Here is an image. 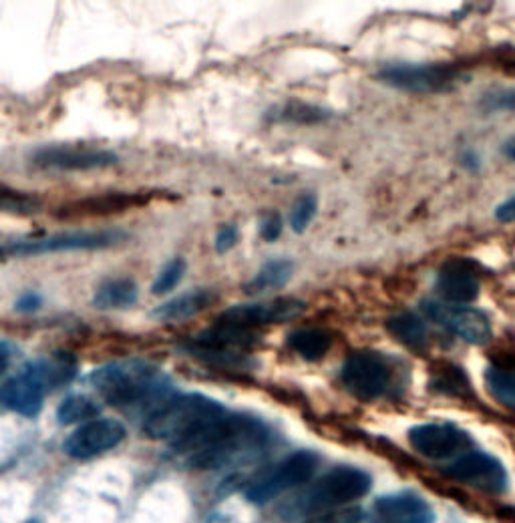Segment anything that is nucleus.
Listing matches in <instances>:
<instances>
[{"instance_id": "obj_32", "label": "nucleus", "mask_w": 515, "mask_h": 523, "mask_svg": "<svg viewBox=\"0 0 515 523\" xmlns=\"http://www.w3.org/2000/svg\"><path fill=\"white\" fill-rule=\"evenodd\" d=\"M0 208L7 214H17V216H31L41 212V202L35 196L3 188V196H0Z\"/></svg>"}, {"instance_id": "obj_11", "label": "nucleus", "mask_w": 515, "mask_h": 523, "mask_svg": "<svg viewBox=\"0 0 515 523\" xmlns=\"http://www.w3.org/2000/svg\"><path fill=\"white\" fill-rule=\"evenodd\" d=\"M306 302L300 298H276L252 304H240L224 310L216 322L254 330L268 324H284L306 312Z\"/></svg>"}, {"instance_id": "obj_13", "label": "nucleus", "mask_w": 515, "mask_h": 523, "mask_svg": "<svg viewBox=\"0 0 515 523\" xmlns=\"http://www.w3.org/2000/svg\"><path fill=\"white\" fill-rule=\"evenodd\" d=\"M445 475L487 493H503L507 489V471L503 463L481 451H469L457 457L445 467Z\"/></svg>"}, {"instance_id": "obj_24", "label": "nucleus", "mask_w": 515, "mask_h": 523, "mask_svg": "<svg viewBox=\"0 0 515 523\" xmlns=\"http://www.w3.org/2000/svg\"><path fill=\"white\" fill-rule=\"evenodd\" d=\"M330 117H332L330 109L304 101H286L268 111V119L272 123H284V125H316L328 121Z\"/></svg>"}, {"instance_id": "obj_31", "label": "nucleus", "mask_w": 515, "mask_h": 523, "mask_svg": "<svg viewBox=\"0 0 515 523\" xmlns=\"http://www.w3.org/2000/svg\"><path fill=\"white\" fill-rule=\"evenodd\" d=\"M186 270H188V264L184 258H171L157 274V278L153 280V286H151V292L155 296H163L167 292L174 290L182 278L186 276Z\"/></svg>"}, {"instance_id": "obj_22", "label": "nucleus", "mask_w": 515, "mask_h": 523, "mask_svg": "<svg viewBox=\"0 0 515 523\" xmlns=\"http://www.w3.org/2000/svg\"><path fill=\"white\" fill-rule=\"evenodd\" d=\"M286 344L300 359L316 363L328 355L334 334L326 328H296L286 336Z\"/></svg>"}, {"instance_id": "obj_16", "label": "nucleus", "mask_w": 515, "mask_h": 523, "mask_svg": "<svg viewBox=\"0 0 515 523\" xmlns=\"http://www.w3.org/2000/svg\"><path fill=\"white\" fill-rule=\"evenodd\" d=\"M45 393L47 389L43 383L23 369L19 375L5 379L3 387H0V401L7 409L23 417H37L43 409Z\"/></svg>"}, {"instance_id": "obj_26", "label": "nucleus", "mask_w": 515, "mask_h": 523, "mask_svg": "<svg viewBox=\"0 0 515 523\" xmlns=\"http://www.w3.org/2000/svg\"><path fill=\"white\" fill-rule=\"evenodd\" d=\"M186 353L196 357L198 361L222 369V371H248L256 367V361L242 351H220V348H204L196 344H188Z\"/></svg>"}, {"instance_id": "obj_5", "label": "nucleus", "mask_w": 515, "mask_h": 523, "mask_svg": "<svg viewBox=\"0 0 515 523\" xmlns=\"http://www.w3.org/2000/svg\"><path fill=\"white\" fill-rule=\"evenodd\" d=\"M377 79L407 93H445L457 89L469 77L455 65L393 63L385 65L377 73Z\"/></svg>"}, {"instance_id": "obj_6", "label": "nucleus", "mask_w": 515, "mask_h": 523, "mask_svg": "<svg viewBox=\"0 0 515 523\" xmlns=\"http://www.w3.org/2000/svg\"><path fill=\"white\" fill-rule=\"evenodd\" d=\"M371 489L369 473L355 467H336L320 477L300 501L302 513H322L330 507H340L357 501Z\"/></svg>"}, {"instance_id": "obj_38", "label": "nucleus", "mask_w": 515, "mask_h": 523, "mask_svg": "<svg viewBox=\"0 0 515 523\" xmlns=\"http://www.w3.org/2000/svg\"><path fill=\"white\" fill-rule=\"evenodd\" d=\"M43 306V296L39 294V292H25L19 300H17V304H15V310H19V312H25V314H31V312H37L39 308Z\"/></svg>"}, {"instance_id": "obj_29", "label": "nucleus", "mask_w": 515, "mask_h": 523, "mask_svg": "<svg viewBox=\"0 0 515 523\" xmlns=\"http://www.w3.org/2000/svg\"><path fill=\"white\" fill-rule=\"evenodd\" d=\"M101 407L87 395H69L57 409V421L61 425H77L95 421Z\"/></svg>"}, {"instance_id": "obj_4", "label": "nucleus", "mask_w": 515, "mask_h": 523, "mask_svg": "<svg viewBox=\"0 0 515 523\" xmlns=\"http://www.w3.org/2000/svg\"><path fill=\"white\" fill-rule=\"evenodd\" d=\"M129 240L123 230H79V232H63L51 234L45 238H21L7 240L3 244L5 258H29V256H47L59 252H91V250H107L121 246Z\"/></svg>"}, {"instance_id": "obj_12", "label": "nucleus", "mask_w": 515, "mask_h": 523, "mask_svg": "<svg viewBox=\"0 0 515 523\" xmlns=\"http://www.w3.org/2000/svg\"><path fill=\"white\" fill-rule=\"evenodd\" d=\"M409 443L427 459H451L469 453L473 439L453 423H423L409 431Z\"/></svg>"}, {"instance_id": "obj_28", "label": "nucleus", "mask_w": 515, "mask_h": 523, "mask_svg": "<svg viewBox=\"0 0 515 523\" xmlns=\"http://www.w3.org/2000/svg\"><path fill=\"white\" fill-rule=\"evenodd\" d=\"M485 385L489 395L505 409L515 411V369L491 365L485 371Z\"/></svg>"}, {"instance_id": "obj_9", "label": "nucleus", "mask_w": 515, "mask_h": 523, "mask_svg": "<svg viewBox=\"0 0 515 523\" xmlns=\"http://www.w3.org/2000/svg\"><path fill=\"white\" fill-rule=\"evenodd\" d=\"M117 153L91 145H47L31 155V167L39 171H93L117 165Z\"/></svg>"}, {"instance_id": "obj_17", "label": "nucleus", "mask_w": 515, "mask_h": 523, "mask_svg": "<svg viewBox=\"0 0 515 523\" xmlns=\"http://www.w3.org/2000/svg\"><path fill=\"white\" fill-rule=\"evenodd\" d=\"M433 511L427 501L413 493L383 497L375 503L371 523H431Z\"/></svg>"}, {"instance_id": "obj_35", "label": "nucleus", "mask_w": 515, "mask_h": 523, "mask_svg": "<svg viewBox=\"0 0 515 523\" xmlns=\"http://www.w3.org/2000/svg\"><path fill=\"white\" fill-rule=\"evenodd\" d=\"M483 111H513L515 113V89H499V91H489L481 97L479 101Z\"/></svg>"}, {"instance_id": "obj_40", "label": "nucleus", "mask_w": 515, "mask_h": 523, "mask_svg": "<svg viewBox=\"0 0 515 523\" xmlns=\"http://www.w3.org/2000/svg\"><path fill=\"white\" fill-rule=\"evenodd\" d=\"M501 151H503V155L507 157V159H511V161H515V137H511V139H507L505 143H503V147H501Z\"/></svg>"}, {"instance_id": "obj_3", "label": "nucleus", "mask_w": 515, "mask_h": 523, "mask_svg": "<svg viewBox=\"0 0 515 523\" xmlns=\"http://www.w3.org/2000/svg\"><path fill=\"white\" fill-rule=\"evenodd\" d=\"M89 385L115 407H131L145 399L163 393L167 387L165 375L145 361H119L95 369L89 375Z\"/></svg>"}, {"instance_id": "obj_1", "label": "nucleus", "mask_w": 515, "mask_h": 523, "mask_svg": "<svg viewBox=\"0 0 515 523\" xmlns=\"http://www.w3.org/2000/svg\"><path fill=\"white\" fill-rule=\"evenodd\" d=\"M266 441L268 429L258 419L226 413L176 451L184 453L192 467L216 469L258 451Z\"/></svg>"}, {"instance_id": "obj_8", "label": "nucleus", "mask_w": 515, "mask_h": 523, "mask_svg": "<svg viewBox=\"0 0 515 523\" xmlns=\"http://www.w3.org/2000/svg\"><path fill=\"white\" fill-rule=\"evenodd\" d=\"M340 381L353 397L375 401L389 391L393 369L383 355L375 351H357L342 365Z\"/></svg>"}, {"instance_id": "obj_21", "label": "nucleus", "mask_w": 515, "mask_h": 523, "mask_svg": "<svg viewBox=\"0 0 515 523\" xmlns=\"http://www.w3.org/2000/svg\"><path fill=\"white\" fill-rule=\"evenodd\" d=\"M23 369L29 371L37 381H41L47 391L65 387L77 377V361L67 353H55L51 357L37 359L33 363H27Z\"/></svg>"}, {"instance_id": "obj_18", "label": "nucleus", "mask_w": 515, "mask_h": 523, "mask_svg": "<svg viewBox=\"0 0 515 523\" xmlns=\"http://www.w3.org/2000/svg\"><path fill=\"white\" fill-rule=\"evenodd\" d=\"M218 300V294L210 288H196L178 298L161 302L151 310V318L157 322H182L208 310Z\"/></svg>"}, {"instance_id": "obj_7", "label": "nucleus", "mask_w": 515, "mask_h": 523, "mask_svg": "<svg viewBox=\"0 0 515 523\" xmlns=\"http://www.w3.org/2000/svg\"><path fill=\"white\" fill-rule=\"evenodd\" d=\"M318 467V457L310 451H298L276 463L274 467L262 471L248 487H246V497L252 503H266L280 493L298 487L306 483Z\"/></svg>"}, {"instance_id": "obj_10", "label": "nucleus", "mask_w": 515, "mask_h": 523, "mask_svg": "<svg viewBox=\"0 0 515 523\" xmlns=\"http://www.w3.org/2000/svg\"><path fill=\"white\" fill-rule=\"evenodd\" d=\"M421 310L433 322L445 326L467 344L483 346L491 340L493 328L485 312L461 304H447L443 300H423Z\"/></svg>"}, {"instance_id": "obj_34", "label": "nucleus", "mask_w": 515, "mask_h": 523, "mask_svg": "<svg viewBox=\"0 0 515 523\" xmlns=\"http://www.w3.org/2000/svg\"><path fill=\"white\" fill-rule=\"evenodd\" d=\"M363 517V509L357 505L338 507L330 511H322L306 519V523H359Z\"/></svg>"}, {"instance_id": "obj_36", "label": "nucleus", "mask_w": 515, "mask_h": 523, "mask_svg": "<svg viewBox=\"0 0 515 523\" xmlns=\"http://www.w3.org/2000/svg\"><path fill=\"white\" fill-rule=\"evenodd\" d=\"M238 242H240V228L236 224H228V226L220 228V232L216 234V252L218 254H226Z\"/></svg>"}, {"instance_id": "obj_25", "label": "nucleus", "mask_w": 515, "mask_h": 523, "mask_svg": "<svg viewBox=\"0 0 515 523\" xmlns=\"http://www.w3.org/2000/svg\"><path fill=\"white\" fill-rule=\"evenodd\" d=\"M139 298L137 284L129 278H115L103 282L93 294V306L97 310H125Z\"/></svg>"}, {"instance_id": "obj_23", "label": "nucleus", "mask_w": 515, "mask_h": 523, "mask_svg": "<svg viewBox=\"0 0 515 523\" xmlns=\"http://www.w3.org/2000/svg\"><path fill=\"white\" fill-rule=\"evenodd\" d=\"M385 326L397 342L405 344L407 348H413V351H425L427 344H429L427 324L423 322L421 316H417L413 312L393 314L385 322Z\"/></svg>"}, {"instance_id": "obj_15", "label": "nucleus", "mask_w": 515, "mask_h": 523, "mask_svg": "<svg viewBox=\"0 0 515 523\" xmlns=\"http://www.w3.org/2000/svg\"><path fill=\"white\" fill-rule=\"evenodd\" d=\"M435 290L447 304H467L473 302L479 292V276L467 260L445 262L435 278Z\"/></svg>"}, {"instance_id": "obj_2", "label": "nucleus", "mask_w": 515, "mask_h": 523, "mask_svg": "<svg viewBox=\"0 0 515 523\" xmlns=\"http://www.w3.org/2000/svg\"><path fill=\"white\" fill-rule=\"evenodd\" d=\"M226 413L228 411L210 397L198 393L176 395L161 401V405L147 415L143 431L155 441H167L174 449H180Z\"/></svg>"}, {"instance_id": "obj_33", "label": "nucleus", "mask_w": 515, "mask_h": 523, "mask_svg": "<svg viewBox=\"0 0 515 523\" xmlns=\"http://www.w3.org/2000/svg\"><path fill=\"white\" fill-rule=\"evenodd\" d=\"M318 212V200L314 194H302L294 206H292V212H290V228L296 232V234H302L308 230V226L312 224L314 216Z\"/></svg>"}, {"instance_id": "obj_30", "label": "nucleus", "mask_w": 515, "mask_h": 523, "mask_svg": "<svg viewBox=\"0 0 515 523\" xmlns=\"http://www.w3.org/2000/svg\"><path fill=\"white\" fill-rule=\"evenodd\" d=\"M431 387L445 395H465L469 391V381L465 373L455 365H443L431 379Z\"/></svg>"}, {"instance_id": "obj_19", "label": "nucleus", "mask_w": 515, "mask_h": 523, "mask_svg": "<svg viewBox=\"0 0 515 523\" xmlns=\"http://www.w3.org/2000/svg\"><path fill=\"white\" fill-rule=\"evenodd\" d=\"M260 338L246 328L220 324L216 322L212 328L198 332L190 344L204 346V348H220V351H242L248 353L252 346H256Z\"/></svg>"}, {"instance_id": "obj_14", "label": "nucleus", "mask_w": 515, "mask_h": 523, "mask_svg": "<svg viewBox=\"0 0 515 523\" xmlns=\"http://www.w3.org/2000/svg\"><path fill=\"white\" fill-rule=\"evenodd\" d=\"M125 439V427L115 419H95L81 425L73 431L63 449L73 459H91L113 447H117Z\"/></svg>"}, {"instance_id": "obj_37", "label": "nucleus", "mask_w": 515, "mask_h": 523, "mask_svg": "<svg viewBox=\"0 0 515 523\" xmlns=\"http://www.w3.org/2000/svg\"><path fill=\"white\" fill-rule=\"evenodd\" d=\"M284 230V222L280 218V214H268L262 224H260V236L264 242H276L282 236Z\"/></svg>"}, {"instance_id": "obj_20", "label": "nucleus", "mask_w": 515, "mask_h": 523, "mask_svg": "<svg viewBox=\"0 0 515 523\" xmlns=\"http://www.w3.org/2000/svg\"><path fill=\"white\" fill-rule=\"evenodd\" d=\"M147 204V196L141 194H105L97 198H87L75 204H69L61 210V216L77 218V216H107L125 212L129 208H137Z\"/></svg>"}, {"instance_id": "obj_27", "label": "nucleus", "mask_w": 515, "mask_h": 523, "mask_svg": "<svg viewBox=\"0 0 515 523\" xmlns=\"http://www.w3.org/2000/svg\"><path fill=\"white\" fill-rule=\"evenodd\" d=\"M294 272V264L286 258H276V260H268L258 272L256 276L244 286L246 294H264V292H272L282 288Z\"/></svg>"}, {"instance_id": "obj_39", "label": "nucleus", "mask_w": 515, "mask_h": 523, "mask_svg": "<svg viewBox=\"0 0 515 523\" xmlns=\"http://www.w3.org/2000/svg\"><path fill=\"white\" fill-rule=\"evenodd\" d=\"M495 218H497L499 222H503V224L515 222V198L499 204L497 210H495Z\"/></svg>"}]
</instances>
